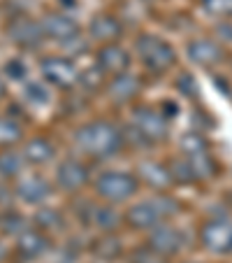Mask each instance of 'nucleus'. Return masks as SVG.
<instances>
[{
    "label": "nucleus",
    "instance_id": "1",
    "mask_svg": "<svg viewBox=\"0 0 232 263\" xmlns=\"http://www.w3.org/2000/svg\"><path fill=\"white\" fill-rule=\"evenodd\" d=\"M74 142L86 156L109 159L121 149V133L109 121H91L77 130Z\"/></svg>",
    "mask_w": 232,
    "mask_h": 263
},
{
    "label": "nucleus",
    "instance_id": "2",
    "mask_svg": "<svg viewBox=\"0 0 232 263\" xmlns=\"http://www.w3.org/2000/svg\"><path fill=\"white\" fill-rule=\"evenodd\" d=\"M177 212V203L170 198H156V200H144L139 205H133L125 214V221L133 223L135 229L153 231L156 226L165 223V219L172 217Z\"/></svg>",
    "mask_w": 232,
    "mask_h": 263
},
{
    "label": "nucleus",
    "instance_id": "3",
    "mask_svg": "<svg viewBox=\"0 0 232 263\" xmlns=\"http://www.w3.org/2000/svg\"><path fill=\"white\" fill-rule=\"evenodd\" d=\"M137 179L128 173H102L95 179V191L102 196L104 200L112 203H123V200L133 198L137 194Z\"/></svg>",
    "mask_w": 232,
    "mask_h": 263
},
{
    "label": "nucleus",
    "instance_id": "4",
    "mask_svg": "<svg viewBox=\"0 0 232 263\" xmlns=\"http://www.w3.org/2000/svg\"><path fill=\"white\" fill-rule=\"evenodd\" d=\"M137 51L142 63L146 68L156 70V72H163V70L172 68L174 61H177V54L170 47V42L160 40V37H153V35H144L142 40L137 42Z\"/></svg>",
    "mask_w": 232,
    "mask_h": 263
},
{
    "label": "nucleus",
    "instance_id": "5",
    "mask_svg": "<svg viewBox=\"0 0 232 263\" xmlns=\"http://www.w3.org/2000/svg\"><path fill=\"white\" fill-rule=\"evenodd\" d=\"M40 70H42V77H45L49 84L60 86V89H68V86H72L74 82L79 80L74 63L70 59H63V56L45 59L40 63Z\"/></svg>",
    "mask_w": 232,
    "mask_h": 263
},
{
    "label": "nucleus",
    "instance_id": "6",
    "mask_svg": "<svg viewBox=\"0 0 232 263\" xmlns=\"http://www.w3.org/2000/svg\"><path fill=\"white\" fill-rule=\"evenodd\" d=\"M10 33L12 42L21 49H35V47H40L42 40H45V30H42V24L33 21L30 16H19L10 24L7 28Z\"/></svg>",
    "mask_w": 232,
    "mask_h": 263
},
{
    "label": "nucleus",
    "instance_id": "7",
    "mask_svg": "<svg viewBox=\"0 0 232 263\" xmlns=\"http://www.w3.org/2000/svg\"><path fill=\"white\" fill-rule=\"evenodd\" d=\"M135 133L142 135L144 140H163L167 135V121L158 109L142 107L135 112Z\"/></svg>",
    "mask_w": 232,
    "mask_h": 263
},
{
    "label": "nucleus",
    "instance_id": "8",
    "mask_svg": "<svg viewBox=\"0 0 232 263\" xmlns=\"http://www.w3.org/2000/svg\"><path fill=\"white\" fill-rule=\"evenodd\" d=\"M200 238H202L204 247L209 252L227 254V252H232V223L230 221H209V223H204Z\"/></svg>",
    "mask_w": 232,
    "mask_h": 263
},
{
    "label": "nucleus",
    "instance_id": "9",
    "mask_svg": "<svg viewBox=\"0 0 232 263\" xmlns=\"http://www.w3.org/2000/svg\"><path fill=\"white\" fill-rule=\"evenodd\" d=\"M42 30H45V37L70 42L79 35V24L68 14H47L45 21H42Z\"/></svg>",
    "mask_w": 232,
    "mask_h": 263
},
{
    "label": "nucleus",
    "instance_id": "10",
    "mask_svg": "<svg viewBox=\"0 0 232 263\" xmlns=\"http://www.w3.org/2000/svg\"><path fill=\"white\" fill-rule=\"evenodd\" d=\"M98 68L102 70L104 74H112V77L128 72V68H130L128 51H125L123 47L114 45V42L112 45H104L102 49L98 51Z\"/></svg>",
    "mask_w": 232,
    "mask_h": 263
},
{
    "label": "nucleus",
    "instance_id": "11",
    "mask_svg": "<svg viewBox=\"0 0 232 263\" xmlns=\"http://www.w3.org/2000/svg\"><path fill=\"white\" fill-rule=\"evenodd\" d=\"M51 194V186L42 175H26L21 177V182L16 184V196H19L24 203L30 205H40L49 198Z\"/></svg>",
    "mask_w": 232,
    "mask_h": 263
},
{
    "label": "nucleus",
    "instance_id": "12",
    "mask_svg": "<svg viewBox=\"0 0 232 263\" xmlns=\"http://www.w3.org/2000/svg\"><path fill=\"white\" fill-rule=\"evenodd\" d=\"M86 179H89L86 165L74 159L60 163V168L56 170V182H58V186L63 191H79L86 184Z\"/></svg>",
    "mask_w": 232,
    "mask_h": 263
},
{
    "label": "nucleus",
    "instance_id": "13",
    "mask_svg": "<svg viewBox=\"0 0 232 263\" xmlns=\"http://www.w3.org/2000/svg\"><path fill=\"white\" fill-rule=\"evenodd\" d=\"M149 242H151V249H156L158 254H174L181 247V235H179V231H174L172 226L160 223V226H156V229L151 231Z\"/></svg>",
    "mask_w": 232,
    "mask_h": 263
},
{
    "label": "nucleus",
    "instance_id": "14",
    "mask_svg": "<svg viewBox=\"0 0 232 263\" xmlns=\"http://www.w3.org/2000/svg\"><path fill=\"white\" fill-rule=\"evenodd\" d=\"M89 33H91L93 40L104 42V45H112V42L121 35V24L114 19V16H109V14H100V16H95V19L91 21Z\"/></svg>",
    "mask_w": 232,
    "mask_h": 263
},
{
    "label": "nucleus",
    "instance_id": "15",
    "mask_svg": "<svg viewBox=\"0 0 232 263\" xmlns=\"http://www.w3.org/2000/svg\"><path fill=\"white\" fill-rule=\"evenodd\" d=\"M188 56L200 65H212L221 59V47L214 40H193L188 45Z\"/></svg>",
    "mask_w": 232,
    "mask_h": 263
},
{
    "label": "nucleus",
    "instance_id": "16",
    "mask_svg": "<svg viewBox=\"0 0 232 263\" xmlns=\"http://www.w3.org/2000/svg\"><path fill=\"white\" fill-rule=\"evenodd\" d=\"M137 86L139 84L133 74L123 72V74H116V77H114L107 91H109V96H112V100H116V103H128V100L135 98Z\"/></svg>",
    "mask_w": 232,
    "mask_h": 263
},
{
    "label": "nucleus",
    "instance_id": "17",
    "mask_svg": "<svg viewBox=\"0 0 232 263\" xmlns=\"http://www.w3.org/2000/svg\"><path fill=\"white\" fill-rule=\"evenodd\" d=\"M16 245H19V252L28 258L40 256V254H45L47 249H49V240H47L40 231H24V233L19 235V242Z\"/></svg>",
    "mask_w": 232,
    "mask_h": 263
},
{
    "label": "nucleus",
    "instance_id": "18",
    "mask_svg": "<svg viewBox=\"0 0 232 263\" xmlns=\"http://www.w3.org/2000/svg\"><path fill=\"white\" fill-rule=\"evenodd\" d=\"M24 159L33 165H42L54 159V144L47 142L45 138H33L24 149Z\"/></svg>",
    "mask_w": 232,
    "mask_h": 263
},
{
    "label": "nucleus",
    "instance_id": "19",
    "mask_svg": "<svg viewBox=\"0 0 232 263\" xmlns=\"http://www.w3.org/2000/svg\"><path fill=\"white\" fill-rule=\"evenodd\" d=\"M24 168V156L16 154L14 149H3L0 152V177H14Z\"/></svg>",
    "mask_w": 232,
    "mask_h": 263
},
{
    "label": "nucleus",
    "instance_id": "20",
    "mask_svg": "<svg viewBox=\"0 0 232 263\" xmlns=\"http://www.w3.org/2000/svg\"><path fill=\"white\" fill-rule=\"evenodd\" d=\"M142 179L149 182L151 186H156V189H163V186L170 184V173L156 163H144L142 165Z\"/></svg>",
    "mask_w": 232,
    "mask_h": 263
},
{
    "label": "nucleus",
    "instance_id": "21",
    "mask_svg": "<svg viewBox=\"0 0 232 263\" xmlns=\"http://www.w3.org/2000/svg\"><path fill=\"white\" fill-rule=\"evenodd\" d=\"M21 138V126L10 117H0V147H10Z\"/></svg>",
    "mask_w": 232,
    "mask_h": 263
},
{
    "label": "nucleus",
    "instance_id": "22",
    "mask_svg": "<svg viewBox=\"0 0 232 263\" xmlns=\"http://www.w3.org/2000/svg\"><path fill=\"white\" fill-rule=\"evenodd\" d=\"M35 221L42 231H60V226H63V217L54 208H42L35 217Z\"/></svg>",
    "mask_w": 232,
    "mask_h": 263
},
{
    "label": "nucleus",
    "instance_id": "23",
    "mask_svg": "<svg viewBox=\"0 0 232 263\" xmlns=\"http://www.w3.org/2000/svg\"><path fill=\"white\" fill-rule=\"evenodd\" d=\"M119 221H121L119 214L114 212L112 208H107V205L93 210V223H98L102 231H114L116 226H119Z\"/></svg>",
    "mask_w": 232,
    "mask_h": 263
},
{
    "label": "nucleus",
    "instance_id": "24",
    "mask_svg": "<svg viewBox=\"0 0 232 263\" xmlns=\"http://www.w3.org/2000/svg\"><path fill=\"white\" fill-rule=\"evenodd\" d=\"M0 229L3 233H10V235H16V233H24L26 231V219L21 217L19 212H7L5 217L0 219Z\"/></svg>",
    "mask_w": 232,
    "mask_h": 263
},
{
    "label": "nucleus",
    "instance_id": "25",
    "mask_svg": "<svg viewBox=\"0 0 232 263\" xmlns=\"http://www.w3.org/2000/svg\"><path fill=\"white\" fill-rule=\"evenodd\" d=\"M26 100L33 105H47L51 100L49 89H47L42 82H30V84L26 86Z\"/></svg>",
    "mask_w": 232,
    "mask_h": 263
},
{
    "label": "nucleus",
    "instance_id": "26",
    "mask_svg": "<svg viewBox=\"0 0 232 263\" xmlns=\"http://www.w3.org/2000/svg\"><path fill=\"white\" fill-rule=\"evenodd\" d=\"M181 147H183V152H186L188 156L204 154V152H207V142H204V138L202 135H198V133H188L186 138L181 140Z\"/></svg>",
    "mask_w": 232,
    "mask_h": 263
},
{
    "label": "nucleus",
    "instance_id": "27",
    "mask_svg": "<svg viewBox=\"0 0 232 263\" xmlns=\"http://www.w3.org/2000/svg\"><path fill=\"white\" fill-rule=\"evenodd\" d=\"M209 14L216 16H232V0H202Z\"/></svg>",
    "mask_w": 232,
    "mask_h": 263
},
{
    "label": "nucleus",
    "instance_id": "28",
    "mask_svg": "<svg viewBox=\"0 0 232 263\" xmlns=\"http://www.w3.org/2000/svg\"><path fill=\"white\" fill-rule=\"evenodd\" d=\"M5 72L10 74L12 80H21L26 72H28V68H26V63L24 61H19V59H14V61H10V63L5 65Z\"/></svg>",
    "mask_w": 232,
    "mask_h": 263
},
{
    "label": "nucleus",
    "instance_id": "29",
    "mask_svg": "<svg viewBox=\"0 0 232 263\" xmlns=\"http://www.w3.org/2000/svg\"><path fill=\"white\" fill-rule=\"evenodd\" d=\"M5 96V84H3V80H0V98Z\"/></svg>",
    "mask_w": 232,
    "mask_h": 263
},
{
    "label": "nucleus",
    "instance_id": "30",
    "mask_svg": "<svg viewBox=\"0 0 232 263\" xmlns=\"http://www.w3.org/2000/svg\"><path fill=\"white\" fill-rule=\"evenodd\" d=\"M3 256H5V247L0 245V261H3Z\"/></svg>",
    "mask_w": 232,
    "mask_h": 263
},
{
    "label": "nucleus",
    "instance_id": "31",
    "mask_svg": "<svg viewBox=\"0 0 232 263\" xmlns=\"http://www.w3.org/2000/svg\"><path fill=\"white\" fill-rule=\"evenodd\" d=\"M142 3H153V0H142Z\"/></svg>",
    "mask_w": 232,
    "mask_h": 263
}]
</instances>
